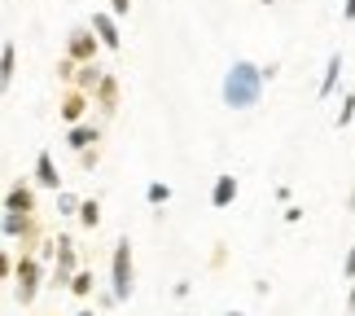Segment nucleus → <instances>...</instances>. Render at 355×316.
<instances>
[{
	"instance_id": "nucleus-1",
	"label": "nucleus",
	"mask_w": 355,
	"mask_h": 316,
	"mask_svg": "<svg viewBox=\"0 0 355 316\" xmlns=\"http://www.w3.org/2000/svg\"><path fill=\"white\" fill-rule=\"evenodd\" d=\"M263 66H254V62H233L228 66V75H224V106H233V110H250L263 101Z\"/></svg>"
},
{
	"instance_id": "nucleus-2",
	"label": "nucleus",
	"mask_w": 355,
	"mask_h": 316,
	"mask_svg": "<svg viewBox=\"0 0 355 316\" xmlns=\"http://www.w3.org/2000/svg\"><path fill=\"white\" fill-rule=\"evenodd\" d=\"M136 290V272H132V238L114 242V264H110V294L114 303H128Z\"/></svg>"
},
{
	"instance_id": "nucleus-3",
	"label": "nucleus",
	"mask_w": 355,
	"mask_h": 316,
	"mask_svg": "<svg viewBox=\"0 0 355 316\" xmlns=\"http://www.w3.org/2000/svg\"><path fill=\"white\" fill-rule=\"evenodd\" d=\"M40 277H44V264L40 259H31V255H22L18 259V268H13V285H18V303L26 308V303H35V294H40Z\"/></svg>"
},
{
	"instance_id": "nucleus-4",
	"label": "nucleus",
	"mask_w": 355,
	"mask_h": 316,
	"mask_svg": "<svg viewBox=\"0 0 355 316\" xmlns=\"http://www.w3.org/2000/svg\"><path fill=\"white\" fill-rule=\"evenodd\" d=\"M66 49H71V62H75V66H79V62H84V66H92V58H97V49H105V44L97 40V31H92V26L84 22V26H75V31L66 35Z\"/></svg>"
},
{
	"instance_id": "nucleus-5",
	"label": "nucleus",
	"mask_w": 355,
	"mask_h": 316,
	"mask_svg": "<svg viewBox=\"0 0 355 316\" xmlns=\"http://www.w3.org/2000/svg\"><path fill=\"white\" fill-rule=\"evenodd\" d=\"M75 272H79V259H75V246L71 238H58V268H53V285H71L75 281Z\"/></svg>"
},
{
	"instance_id": "nucleus-6",
	"label": "nucleus",
	"mask_w": 355,
	"mask_h": 316,
	"mask_svg": "<svg viewBox=\"0 0 355 316\" xmlns=\"http://www.w3.org/2000/svg\"><path fill=\"white\" fill-rule=\"evenodd\" d=\"M88 26L97 31V40H101L105 49H119V26H114V13H92Z\"/></svg>"
},
{
	"instance_id": "nucleus-7",
	"label": "nucleus",
	"mask_w": 355,
	"mask_h": 316,
	"mask_svg": "<svg viewBox=\"0 0 355 316\" xmlns=\"http://www.w3.org/2000/svg\"><path fill=\"white\" fill-rule=\"evenodd\" d=\"M84 110H88V92H79V88L62 92V119L71 123V128H75L79 119H84Z\"/></svg>"
},
{
	"instance_id": "nucleus-8",
	"label": "nucleus",
	"mask_w": 355,
	"mask_h": 316,
	"mask_svg": "<svg viewBox=\"0 0 355 316\" xmlns=\"http://www.w3.org/2000/svg\"><path fill=\"white\" fill-rule=\"evenodd\" d=\"M66 141H71V149H92L101 141V128H97V123H75Z\"/></svg>"
},
{
	"instance_id": "nucleus-9",
	"label": "nucleus",
	"mask_w": 355,
	"mask_h": 316,
	"mask_svg": "<svg viewBox=\"0 0 355 316\" xmlns=\"http://www.w3.org/2000/svg\"><path fill=\"white\" fill-rule=\"evenodd\" d=\"M31 207H35V198H31V189H26V185H13L9 189V194H5V211H13V215H31Z\"/></svg>"
},
{
	"instance_id": "nucleus-10",
	"label": "nucleus",
	"mask_w": 355,
	"mask_h": 316,
	"mask_svg": "<svg viewBox=\"0 0 355 316\" xmlns=\"http://www.w3.org/2000/svg\"><path fill=\"white\" fill-rule=\"evenodd\" d=\"M35 181L49 189H62V172L53 167V154H35Z\"/></svg>"
},
{
	"instance_id": "nucleus-11",
	"label": "nucleus",
	"mask_w": 355,
	"mask_h": 316,
	"mask_svg": "<svg viewBox=\"0 0 355 316\" xmlns=\"http://www.w3.org/2000/svg\"><path fill=\"white\" fill-rule=\"evenodd\" d=\"M338 75H343V53H329V62H324V79H320V97H334L338 88Z\"/></svg>"
},
{
	"instance_id": "nucleus-12",
	"label": "nucleus",
	"mask_w": 355,
	"mask_h": 316,
	"mask_svg": "<svg viewBox=\"0 0 355 316\" xmlns=\"http://www.w3.org/2000/svg\"><path fill=\"white\" fill-rule=\"evenodd\" d=\"M233 198H237V176H228V172H224L220 181H215V194H211V202H215V207L224 211V207H228Z\"/></svg>"
},
{
	"instance_id": "nucleus-13",
	"label": "nucleus",
	"mask_w": 355,
	"mask_h": 316,
	"mask_svg": "<svg viewBox=\"0 0 355 316\" xmlns=\"http://www.w3.org/2000/svg\"><path fill=\"white\" fill-rule=\"evenodd\" d=\"M31 238V219L26 215H13V211H5V238Z\"/></svg>"
},
{
	"instance_id": "nucleus-14",
	"label": "nucleus",
	"mask_w": 355,
	"mask_h": 316,
	"mask_svg": "<svg viewBox=\"0 0 355 316\" xmlns=\"http://www.w3.org/2000/svg\"><path fill=\"white\" fill-rule=\"evenodd\" d=\"M79 224H84V228H97V224H101V207H97V198H88L84 207H79Z\"/></svg>"
},
{
	"instance_id": "nucleus-15",
	"label": "nucleus",
	"mask_w": 355,
	"mask_h": 316,
	"mask_svg": "<svg viewBox=\"0 0 355 316\" xmlns=\"http://www.w3.org/2000/svg\"><path fill=\"white\" fill-rule=\"evenodd\" d=\"M71 294H75V299H88V294H92V272H88V268H79V272H75Z\"/></svg>"
},
{
	"instance_id": "nucleus-16",
	"label": "nucleus",
	"mask_w": 355,
	"mask_h": 316,
	"mask_svg": "<svg viewBox=\"0 0 355 316\" xmlns=\"http://www.w3.org/2000/svg\"><path fill=\"white\" fill-rule=\"evenodd\" d=\"M114 92H119V88H114V79L105 75L101 84H97V97H101V110H105V115H110V110H114Z\"/></svg>"
},
{
	"instance_id": "nucleus-17",
	"label": "nucleus",
	"mask_w": 355,
	"mask_h": 316,
	"mask_svg": "<svg viewBox=\"0 0 355 316\" xmlns=\"http://www.w3.org/2000/svg\"><path fill=\"white\" fill-rule=\"evenodd\" d=\"M351 119H355V92H347V97H343V106H338V119H334V123H338V128H347Z\"/></svg>"
},
{
	"instance_id": "nucleus-18",
	"label": "nucleus",
	"mask_w": 355,
	"mask_h": 316,
	"mask_svg": "<svg viewBox=\"0 0 355 316\" xmlns=\"http://www.w3.org/2000/svg\"><path fill=\"white\" fill-rule=\"evenodd\" d=\"M145 198H149V202H154V207H158V202H167V198H171V185H162V181H154V185L145 189Z\"/></svg>"
},
{
	"instance_id": "nucleus-19",
	"label": "nucleus",
	"mask_w": 355,
	"mask_h": 316,
	"mask_svg": "<svg viewBox=\"0 0 355 316\" xmlns=\"http://www.w3.org/2000/svg\"><path fill=\"white\" fill-rule=\"evenodd\" d=\"M58 207H62L66 215H79V207H84V202H79V198H71V194H58Z\"/></svg>"
},
{
	"instance_id": "nucleus-20",
	"label": "nucleus",
	"mask_w": 355,
	"mask_h": 316,
	"mask_svg": "<svg viewBox=\"0 0 355 316\" xmlns=\"http://www.w3.org/2000/svg\"><path fill=\"white\" fill-rule=\"evenodd\" d=\"M13 53H18V49H13V40H5V84L13 79Z\"/></svg>"
},
{
	"instance_id": "nucleus-21",
	"label": "nucleus",
	"mask_w": 355,
	"mask_h": 316,
	"mask_svg": "<svg viewBox=\"0 0 355 316\" xmlns=\"http://www.w3.org/2000/svg\"><path fill=\"white\" fill-rule=\"evenodd\" d=\"M343 277H351V281H355V246H351L347 259H343Z\"/></svg>"
},
{
	"instance_id": "nucleus-22",
	"label": "nucleus",
	"mask_w": 355,
	"mask_h": 316,
	"mask_svg": "<svg viewBox=\"0 0 355 316\" xmlns=\"http://www.w3.org/2000/svg\"><path fill=\"white\" fill-rule=\"evenodd\" d=\"M128 9H132V0H110V13H114V18H128Z\"/></svg>"
},
{
	"instance_id": "nucleus-23",
	"label": "nucleus",
	"mask_w": 355,
	"mask_h": 316,
	"mask_svg": "<svg viewBox=\"0 0 355 316\" xmlns=\"http://www.w3.org/2000/svg\"><path fill=\"white\" fill-rule=\"evenodd\" d=\"M343 18H347V22H355V0H347V5H343Z\"/></svg>"
},
{
	"instance_id": "nucleus-24",
	"label": "nucleus",
	"mask_w": 355,
	"mask_h": 316,
	"mask_svg": "<svg viewBox=\"0 0 355 316\" xmlns=\"http://www.w3.org/2000/svg\"><path fill=\"white\" fill-rule=\"evenodd\" d=\"M347 312H355V281H351V294H347Z\"/></svg>"
},
{
	"instance_id": "nucleus-25",
	"label": "nucleus",
	"mask_w": 355,
	"mask_h": 316,
	"mask_svg": "<svg viewBox=\"0 0 355 316\" xmlns=\"http://www.w3.org/2000/svg\"><path fill=\"white\" fill-rule=\"evenodd\" d=\"M79 316H97V312H92V308H79Z\"/></svg>"
},
{
	"instance_id": "nucleus-26",
	"label": "nucleus",
	"mask_w": 355,
	"mask_h": 316,
	"mask_svg": "<svg viewBox=\"0 0 355 316\" xmlns=\"http://www.w3.org/2000/svg\"><path fill=\"white\" fill-rule=\"evenodd\" d=\"M224 316H245V312H224Z\"/></svg>"
},
{
	"instance_id": "nucleus-27",
	"label": "nucleus",
	"mask_w": 355,
	"mask_h": 316,
	"mask_svg": "<svg viewBox=\"0 0 355 316\" xmlns=\"http://www.w3.org/2000/svg\"><path fill=\"white\" fill-rule=\"evenodd\" d=\"M263 5H272V0H263Z\"/></svg>"
},
{
	"instance_id": "nucleus-28",
	"label": "nucleus",
	"mask_w": 355,
	"mask_h": 316,
	"mask_svg": "<svg viewBox=\"0 0 355 316\" xmlns=\"http://www.w3.org/2000/svg\"><path fill=\"white\" fill-rule=\"evenodd\" d=\"M351 207H355V198H351Z\"/></svg>"
}]
</instances>
